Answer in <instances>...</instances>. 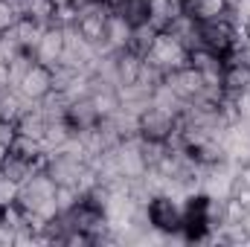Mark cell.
I'll use <instances>...</instances> for the list:
<instances>
[{"mask_svg": "<svg viewBox=\"0 0 250 247\" xmlns=\"http://www.w3.org/2000/svg\"><path fill=\"white\" fill-rule=\"evenodd\" d=\"M26 105H29V102H26V99H23L15 87L0 90V120H12V123H15Z\"/></svg>", "mask_w": 250, "mask_h": 247, "instance_id": "ffe728a7", "label": "cell"}, {"mask_svg": "<svg viewBox=\"0 0 250 247\" xmlns=\"http://www.w3.org/2000/svg\"><path fill=\"white\" fill-rule=\"evenodd\" d=\"M175 128H178V114H172L166 108H157V105H148L140 114V120H137V134L143 140H160V143H166L175 134Z\"/></svg>", "mask_w": 250, "mask_h": 247, "instance_id": "5b68a950", "label": "cell"}, {"mask_svg": "<svg viewBox=\"0 0 250 247\" xmlns=\"http://www.w3.org/2000/svg\"><path fill=\"white\" fill-rule=\"evenodd\" d=\"M47 26H41V23H35L32 18H21L9 32L15 35V41L21 44V50H29L32 53V47L38 44V38H41V32H44Z\"/></svg>", "mask_w": 250, "mask_h": 247, "instance_id": "e0dca14e", "label": "cell"}, {"mask_svg": "<svg viewBox=\"0 0 250 247\" xmlns=\"http://www.w3.org/2000/svg\"><path fill=\"white\" fill-rule=\"evenodd\" d=\"M99 120H102V117H99V111H96V105H93V99H90V96L70 99V108H67V123H70V128H73V131H87V128H93Z\"/></svg>", "mask_w": 250, "mask_h": 247, "instance_id": "7c38bea8", "label": "cell"}, {"mask_svg": "<svg viewBox=\"0 0 250 247\" xmlns=\"http://www.w3.org/2000/svg\"><path fill=\"white\" fill-rule=\"evenodd\" d=\"M47 117H44V111L38 108V105H26L23 111H21V117L15 120L18 125V134H23V137H32V140H41L44 143V134H47Z\"/></svg>", "mask_w": 250, "mask_h": 247, "instance_id": "5bb4252c", "label": "cell"}, {"mask_svg": "<svg viewBox=\"0 0 250 247\" xmlns=\"http://www.w3.org/2000/svg\"><path fill=\"white\" fill-rule=\"evenodd\" d=\"M233 102H236L239 120H250V90H245V93H239V96H233Z\"/></svg>", "mask_w": 250, "mask_h": 247, "instance_id": "484cf974", "label": "cell"}, {"mask_svg": "<svg viewBox=\"0 0 250 247\" xmlns=\"http://www.w3.org/2000/svg\"><path fill=\"white\" fill-rule=\"evenodd\" d=\"M239 224H242V230L248 233V239H250V206L245 209V215H242V221H239Z\"/></svg>", "mask_w": 250, "mask_h": 247, "instance_id": "4dcf8cb0", "label": "cell"}, {"mask_svg": "<svg viewBox=\"0 0 250 247\" xmlns=\"http://www.w3.org/2000/svg\"><path fill=\"white\" fill-rule=\"evenodd\" d=\"M9 151H12V148H9V145H3V143H0V163H3V160H6V154H9Z\"/></svg>", "mask_w": 250, "mask_h": 247, "instance_id": "d6a6232c", "label": "cell"}, {"mask_svg": "<svg viewBox=\"0 0 250 247\" xmlns=\"http://www.w3.org/2000/svg\"><path fill=\"white\" fill-rule=\"evenodd\" d=\"M53 3H56V9H64V6H73L70 0H53Z\"/></svg>", "mask_w": 250, "mask_h": 247, "instance_id": "836d02e7", "label": "cell"}, {"mask_svg": "<svg viewBox=\"0 0 250 247\" xmlns=\"http://www.w3.org/2000/svg\"><path fill=\"white\" fill-rule=\"evenodd\" d=\"M181 15H187V0H148V18L146 21L157 32H163Z\"/></svg>", "mask_w": 250, "mask_h": 247, "instance_id": "8fae6325", "label": "cell"}, {"mask_svg": "<svg viewBox=\"0 0 250 247\" xmlns=\"http://www.w3.org/2000/svg\"><path fill=\"white\" fill-rule=\"evenodd\" d=\"M242 35H245V41L250 44V21H245V26H242Z\"/></svg>", "mask_w": 250, "mask_h": 247, "instance_id": "1f68e13d", "label": "cell"}, {"mask_svg": "<svg viewBox=\"0 0 250 247\" xmlns=\"http://www.w3.org/2000/svg\"><path fill=\"white\" fill-rule=\"evenodd\" d=\"M108 12H111V9H108L105 3H96V6H90V9H82V12H79V21H76V29H79L90 44L102 41Z\"/></svg>", "mask_w": 250, "mask_h": 247, "instance_id": "30bf717a", "label": "cell"}, {"mask_svg": "<svg viewBox=\"0 0 250 247\" xmlns=\"http://www.w3.org/2000/svg\"><path fill=\"white\" fill-rule=\"evenodd\" d=\"M21 21V12L12 0H0V32H9Z\"/></svg>", "mask_w": 250, "mask_h": 247, "instance_id": "603a6c76", "label": "cell"}, {"mask_svg": "<svg viewBox=\"0 0 250 247\" xmlns=\"http://www.w3.org/2000/svg\"><path fill=\"white\" fill-rule=\"evenodd\" d=\"M70 3H73L76 12H82V9H90V6H96V3H102V0H70Z\"/></svg>", "mask_w": 250, "mask_h": 247, "instance_id": "f1b7e54d", "label": "cell"}, {"mask_svg": "<svg viewBox=\"0 0 250 247\" xmlns=\"http://www.w3.org/2000/svg\"><path fill=\"white\" fill-rule=\"evenodd\" d=\"M221 90H224V96H239V93L250 90V64L227 62L224 76H221Z\"/></svg>", "mask_w": 250, "mask_h": 247, "instance_id": "4fadbf2b", "label": "cell"}, {"mask_svg": "<svg viewBox=\"0 0 250 247\" xmlns=\"http://www.w3.org/2000/svg\"><path fill=\"white\" fill-rule=\"evenodd\" d=\"M236 175H239V181H242L245 186H250V157H248V160H242V163H239Z\"/></svg>", "mask_w": 250, "mask_h": 247, "instance_id": "83f0119b", "label": "cell"}, {"mask_svg": "<svg viewBox=\"0 0 250 247\" xmlns=\"http://www.w3.org/2000/svg\"><path fill=\"white\" fill-rule=\"evenodd\" d=\"M6 87H12V84H9V67L0 64V90H6Z\"/></svg>", "mask_w": 250, "mask_h": 247, "instance_id": "f546056e", "label": "cell"}, {"mask_svg": "<svg viewBox=\"0 0 250 247\" xmlns=\"http://www.w3.org/2000/svg\"><path fill=\"white\" fill-rule=\"evenodd\" d=\"M12 201H18V184L9 181V178L0 172V204L6 206V204H12Z\"/></svg>", "mask_w": 250, "mask_h": 247, "instance_id": "cb8c5ba5", "label": "cell"}, {"mask_svg": "<svg viewBox=\"0 0 250 247\" xmlns=\"http://www.w3.org/2000/svg\"><path fill=\"white\" fill-rule=\"evenodd\" d=\"M166 84L172 87V93L189 105V102H201L204 99V76L195 70V67H178V70H172V73H166Z\"/></svg>", "mask_w": 250, "mask_h": 247, "instance_id": "8992f818", "label": "cell"}, {"mask_svg": "<svg viewBox=\"0 0 250 247\" xmlns=\"http://www.w3.org/2000/svg\"><path fill=\"white\" fill-rule=\"evenodd\" d=\"M189 67H195V70L204 76V82H209V84H221V76H224L227 59L218 56V53H212V50H207V47H195V50H189Z\"/></svg>", "mask_w": 250, "mask_h": 247, "instance_id": "9c48e42d", "label": "cell"}, {"mask_svg": "<svg viewBox=\"0 0 250 247\" xmlns=\"http://www.w3.org/2000/svg\"><path fill=\"white\" fill-rule=\"evenodd\" d=\"M29 105H35V102H41L50 90H53V76H50V67H44V64H35L26 76H23V82L15 87Z\"/></svg>", "mask_w": 250, "mask_h": 247, "instance_id": "ba28073f", "label": "cell"}, {"mask_svg": "<svg viewBox=\"0 0 250 247\" xmlns=\"http://www.w3.org/2000/svg\"><path fill=\"white\" fill-rule=\"evenodd\" d=\"M227 12H230V3L227 0H187V15H192L198 23L224 18Z\"/></svg>", "mask_w": 250, "mask_h": 247, "instance_id": "2e32d148", "label": "cell"}, {"mask_svg": "<svg viewBox=\"0 0 250 247\" xmlns=\"http://www.w3.org/2000/svg\"><path fill=\"white\" fill-rule=\"evenodd\" d=\"M148 221L151 230H160L163 236H175L184 230V204L172 192H157L148 201Z\"/></svg>", "mask_w": 250, "mask_h": 247, "instance_id": "3957f363", "label": "cell"}, {"mask_svg": "<svg viewBox=\"0 0 250 247\" xmlns=\"http://www.w3.org/2000/svg\"><path fill=\"white\" fill-rule=\"evenodd\" d=\"M198 32H201V47H207V50H212V53H218V56H224V59H227V56L239 47V41L245 38V35H242V26H236V21H233V9H230L224 18L198 23Z\"/></svg>", "mask_w": 250, "mask_h": 247, "instance_id": "7a4b0ae2", "label": "cell"}, {"mask_svg": "<svg viewBox=\"0 0 250 247\" xmlns=\"http://www.w3.org/2000/svg\"><path fill=\"white\" fill-rule=\"evenodd\" d=\"M38 169H44L41 163H32V160H26V157H21V154H15V151H9L6 154V160L0 163V172L9 178V181H15V184L21 186L29 175H35Z\"/></svg>", "mask_w": 250, "mask_h": 247, "instance_id": "9a60e30c", "label": "cell"}, {"mask_svg": "<svg viewBox=\"0 0 250 247\" xmlns=\"http://www.w3.org/2000/svg\"><path fill=\"white\" fill-rule=\"evenodd\" d=\"M140 67H143V56H137V53H131V50L117 53V79H120V87L137 82Z\"/></svg>", "mask_w": 250, "mask_h": 247, "instance_id": "ac0fdd59", "label": "cell"}, {"mask_svg": "<svg viewBox=\"0 0 250 247\" xmlns=\"http://www.w3.org/2000/svg\"><path fill=\"white\" fill-rule=\"evenodd\" d=\"M56 189H59V184H56L44 169H38L35 175H29L23 184L18 186V204H21L26 212H35V215H41V218H56V215H59Z\"/></svg>", "mask_w": 250, "mask_h": 247, "instance_id": "6da1fadb", "label": "cell"}, {"mask_svg": "<svg viewBox=\"0 0 250 247\" xmlns=\"http://www.w3.org/2000/svg\"><path fill=\"white\" fill-rule=\"evenodd\" d=\"M154 38H157V29H154L148 21H143V23H137V26L131 29V41H128V50H131V53H137V56H146V53L151 50Z\"/></svg>", "mask_w": 250, "mask_h": 247, "instance_id": "d6986e66", "label": "cell"}, {"mask_svg": "<svg viewBox=\"0 0 250 247\" xmlns=\"http://www.w3.org/2000/svg\"><path fill=\"white\" fill-rule=\"evenodd\" d=\"M15 140H18V125L12 123V120H0V143L12 148Z\"/></svg>", "mask_w": 250, "mask_h": 247, "instance_id": "d4e9b609", "label": "cell"}, {"mask_svg": "<svg viewBox=\"0 0 250 247\" xmlns=\"http://www.w3.org/2000/svg\"><path fill=\"white\" fill-rule=\"evenodd\" d=\"M146 3H148V0H146Z\"/></svg>", "mask_w": 250, "mask_h": 247, "instance_id": "e575fe53", "label": "cell"}, {"mask_svg": "<svg viewBox=\"0 0 250 247\" xmlns=\"http://www.w3.org/2000/svg\"><path fill=\"white\" fill-rule=\"evenodd\" d=\"M15 236H18V230H15V227L0 224V245H15Z\"/></svg>", "mask_w": 250, "mask_h": 247, "instance_id": "4316f807", "label": "cell"}, {"mask_svg": "<svg viewBox=\"0 0 250 247\" xmlns=\"http://www.w3.org/2000/svg\"><path fill=\"white\" fill-rule=\"evenodd\" d=\"M114 12L123 15L131 26H137V23H143V21L148 18V3H146V0H128V3L120 6V9H114Z\"/></svg>", "mask_w": 250, "mask_h": 247, "instance_id": "7402d4cb", "label": "cell"}, {"mask_svg": "<svg viewBox=\"0 0 250 247\" xmlns=\"http://www.w3.org/2000/svg\"><path fill=\"white\" fill-rule=\"evenodd\" d=\"M143 59H148L154 67H160L163 73H172V70L189 64V50L172 35V32H157L151 50H148Z\"/></svg>", "mask_w": 250, "mask_h": 247, "instance_id": "277c9868", "label": "cell"}, {"mask_svg": "<svg viewBox=\"0 0 250 247\" xmlns=\"http://www.w3.org/2000/svg\"><path fill=\"white\" fill-rule=\"evenodd\" d=\"M35 64H38V62H35V56H32L29 50H21L12 62L6 64V67H9V84H12V87H18V84L23 82V76H26Z\"/></svg>", "mask_w": 250, "mask_h": 247, "instance_id": "44dd1931", "label": "cell"}, {"mask_svg": "<svg viewBox=\"0 0 250 247\" xmlns=\"http://www.w3.org/2000/svg\"><path fill=\"white\" fill-rule=\"evenodd\" d=\"M62 53H64V26L53 23V26H47V29L41 32L38 44L32 47V56H35L38 64L53 67V64L62 62Z\"/></svg>", "mask_w": 250, "mask_h": 247, "instance_id": "52a82bcc", "label": "cell"}]
</instances>
